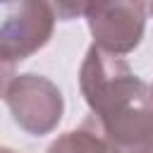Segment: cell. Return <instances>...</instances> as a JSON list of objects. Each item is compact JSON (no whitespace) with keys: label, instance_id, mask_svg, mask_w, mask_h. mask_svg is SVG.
Returning <instances> with one entry per match:
<instances>
[{"label":"cell","instance_id":"cell-5","mask_svg":"<svg viewBox=\"0 0 153 153\" xmlns=\"http://www.w3.org/2000/svg\"><path fill=\"white\" fill-rule=\"evenodd\" d=\"M48 153H108V146L88 117L79 129L62 134L48 148Z\"/></svg>","mask_w":153,"mask_h":153},{"label":"cell","instance_id":"cell-7","mask_svg":"<svg viewBox=\"0 0 153 153\" xmlns=\"http://www.w3.org/2000/svg\"><path fill=\"white\" fill-rule=\"evenodd\" d=\"M151 12H153V5H151Z\"/></svg>","mask_w":153,"mask_h":153},{"label":"cell","instance_id":"cell-6","mask_svg":"<svg viewBox=\"0 0 153 153\" xmlns=\"http://www.w3.org/2000/svg\"><path fill=\"white\" fill-rule=\"evenodd\" d=\"M2 153H12V151H7V148H5V151H2Z\"/></svg>","mask_w":153,"mask_h":153},{"label":"cell","instance_id":"cell-4","mask_svg":"<svg viewBox=\"0 0 153 153\" xmlns=\"http://www.w3.org/2000/svg\"><path fill=\"white\" fill-rule=\"evenodd\" d=\"M100 50L120 55L136 48L146 24L143 2H91L84 7Z\"/></svg>","mask_w":153,"mask_h":153},{"label":"cell","instance_id":"cell-2","mask_svg":"<svg viewBox=\"0 0 153 153\" xmlns=\"http://www.w3.org/2000/svg\"><path fill=\"white\" fill-rule=\"evenodd\" d=\"M2 93L14 122L33 136L55 129L62 117V96L45 76L22 74L12 81H5Z\"/></svg>","mask_w":153,"mask_h":153},{"label":"cell","instance_id":"cell-1","mask_svg":"<svg viewBox=\"0 0 153 153\" xmlns=\"http://www.w3.org/2000/svg\"><path fill=\"white\" fill-rule=\"evenodd\" d=\"M79 84L108 153H153V91L122 57L93 45Z\"/></svg>","mask_w":153,"mask_h":153},{"label":"cell","instance_id":"cell-3","mask_svg":"<svg viewBox=\"0 0 153 153\" xmlns=\"http://www.w3.org/2000/svg\"><path fill=\"white\" fill-rule=\"evenodd\" d=\"M53 7L48 2H10L0 29V57L5 67L38 50L53 31Z\"/></svg>","mask_w":153,"mask_h":153}]
</instances>
